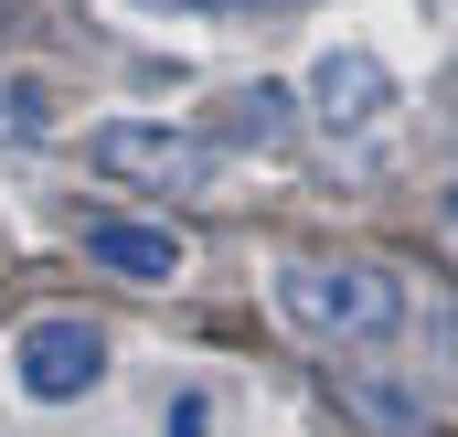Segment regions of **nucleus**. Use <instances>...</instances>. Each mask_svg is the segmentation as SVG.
<instances>
[{"label":"nucleus","instance_id":"f257e3e1","mask_svg":"<svg viewBox=\"0 0 458 437\" xmlns=\"http://www.w3.org/2000/svg\"><path fill=\"white\" fill-rule=\"evenodd\" d=\"M277 321L310 330V341H384V330L405 321V288H394V267H373V256H342V267H277Z\"/></svg>","mask_w":458,"mask_h":437},{"label":"nucleus","instance_id":"f03ea898","mask_svg":"<svg viewBox=\"0 0 458 437\" xmlns=\"http://www.w3.org/2000/svg\"><path fill=\"white\" fill-rule=\"evenodd\" d=\"M11 384L32 406H86L107 384V330L75 321V310H32V321L11 330Z\"/></svg>","mask_w":458,"mask_h":437},{"label":"nucleus","instance_id":"7ed1b4c3","mask_svg":"<svg viewBox=\"0 0 458 437\" xmlns=\"http://www.w3.org/2000/svg\"><path fill=\"white\" fill-rule=\"evenodd\" d=\"M86 160H97L107 182H139V193H203V182H214V150H203L192 128H160V117H107V128H86Z\"/></svg>","mask_w":458,"mask_h":437},{"label":"nucleus","instance_id":"20e7f679","mask_svg":"<svg viewBox=\"0 0 458 437\" xmlns=\"http://www.w3.org/2000/svg\"><path fill=\"white\" fill-rule=\"evenodd\" d=\"M384 107H394V75H384V54H362V43H331V54L310 64V117H320L331 139H362Z\"/></svg>","mask_w":458,"mask_h":437},{"label":"nucleus","instance_id":"39448f33","mask_svg":"<svg viewBox=\"0 0 458 437\" xmlns=\"http://www.w3.org/2000/svg\"><path fill=\"white\" fill-rule=\"evenodd\" d=\"M86 267H107L128 288H171L182 267H192V245L171 235V224H128V214H97L86 224Z\"/></svg>","mask_w":458,"mask_h":437},{"label":"nucleus","instance_id":"423d86ee","mask_svg":"<svg viewBox=\"0 0 458 437\" xmlns=\"http://www.w3.org/2000/svg\"><path fill=\"white\" fill-rule=\"evenodd\" d=\"M0 128L11 139H43L54 128V75H0Z\"/></svg>","mask_w":458,"mask_h":437},{"label":"nucleus","instance_id":"0eeeda50","mask_svg":"<svg viewBox=\"0 0 458 437\" xmlns=\"http://www.w3.org/2000/svg\"><path fill=\"white\" fill-rule=\"evenodd\" d=\"M288 97H277V86H245V97H234V139H256V150H277V139H288Z\"/></svg>","mask_w":458,"mask_h":437},{"label":"nucleus","instance_id":"6e6552de","mask_svg":"<svg viewBox=\"0 0 458 437\" xmlns=\"http://www.w3.org/2000/svg\"><path fill=\"white\" fill-rule=\"evenodd\" d=\"M214 427V406H203V384H182L171 406H160V437H203Z\"/></svg>","mask_w":458,"mask_h":437},{"label":"nucleus","instance_id":"1a4fd4ad","mask_svg":"<svg viewBox=\"0 0 458 437\" xmlns=\"http://www.w3.org/2000/svg\"><path fill=\"white\" fill-rule=\"evenodd\" d=\"M171 11H288V0H171Z\"/></svg>","mask_w":458,"mask_h":437},{"label":"nucleus","instance_id":"9d476101","mask_svg":"<svg viewBox=\"0 0 458 437\" xmlns=\"http://www.w3.org/2000/svg\"><path fill=\"white\" fill-rule=\"evenodd\" d=\"M448 224H458V182H448Z\"/></svg>","mask_w":458,"mask_h":437}]
</instances>
